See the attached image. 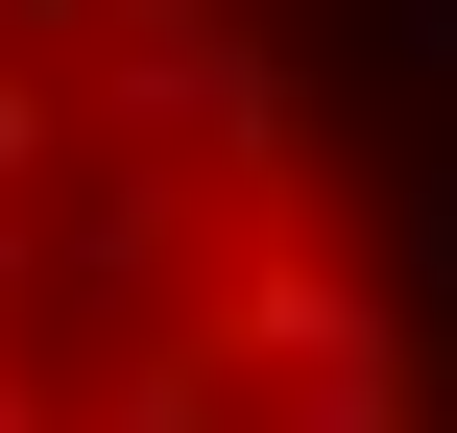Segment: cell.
<instances>
[{
	"instance_id": "1",
	"label": "cell",
	"mask_w": 457,
	"mask_h": 433,
	"mask_svg": "<svg viewBox=\"0 0 457 433\" xmlns=\"http://www.w3.org/2000/svg\"><path fill=\"white\" fill-rule=\"evenodd\" d=\"M72 145L96 169H169V193H241V217H289V48L217 0V24H120L96 72H72Z\"/></svg>"
},
{
	"instance_id": "2",
	"label": "cell",
	"mask_w": 457,
	"mask_h": 433,
	"mask_svg": "<svg viewBox=\"0 0 457 433\" xmlns=\"http://www.w3.org/2000/svg\"><path fill=\"white\" fill-rule=\"evenodd\" d=\"M193 362H265V433H434L410 410V313H386L361 265H313V241H265V265L193 313Z\"/></svg>"
},
{
	"instance_id": "3",
	"label": "cell",
	"mask_w": 457,
	"mask_h": 433,
	"mask_svg": "<svg viewBox=\"0 0 457 433\" xmlns=\"http://www.w3.org/2000/svg\"><path fill=\"white\" fill-rule=\"evenodd\" d=\"M72 289H169V169H96L72 193Z\"/></svg>"
},
{
	"instance_id": "4",
	"label": "cell",
	"mask_w": 457,
	"mask_h": 433,
	"mask_svg": "<svg viewBox=\"0 0 457 433\" xmlns=\"http://www.w3.org/2000/svg\"><path fill=\"white\" fill-rule=\"evenodd\" d=\"M48 169H72V72H24V48H0V193H48Z\"/></svg>"
},
{
	"instance_id": "5",
	"label": "cell",
	"mask_w": 457,
	"mask_h": 433,
	"mask_svg": "<svg viewBox=\"0 0 457 433\" xmlns=\"http://www.w3.org/2000/svg\"><path fill=\"white\" fill-rule=\"evenodd\" d=\"M24 289H48V193H0V337H24Z\"/></svg>"
},
{
	"instance_id": "6",
	"label": "cell",
	"mask_w": 457,
	"mask_h": 433,
	"mask_svg": "<svg viewBox=\"0 0 457 433\" xmlns=\"http://www.w3.org/2000/svg\"><path fill=\"white\" fill-rule=\"evenodd\" d=\"M0 433H72V386H48V362H24V337H0Z\"/></svg>"
},
{
	"instance_id": "7",
	"label": "cell",
	"mask_w": 457,
	"mask_h": 433,
	"mask_svg": "<svg viewBox=\"0 0 457 433\" xmlns=\"http://www.w3.org/2000/svg\"><path fill=\"white\" fill-rule=\"evenodd\" d=\"M386 48H410V72H434V96H457V0H386Z\"/></svg>"
},
{
	"instance_id": "8",
	"label": "cell",
	"mask_w": 457,
	"mask_h": 433,
	"mask_svg": "<svg viewBox=\"0 0 457 433\" xmlns=\"http://www.w3.org/2000/svg\"><path fill=\"white\" fill-rule=\"evenodd\" d=\"M0 24H96V0H0Z\"/></svg>"
}]
</instances>
